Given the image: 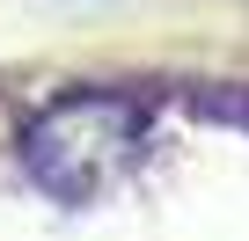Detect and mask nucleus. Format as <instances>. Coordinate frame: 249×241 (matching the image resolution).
Returning <instances> with one entry per match:
<instances>
[{
  "instance_id": "f257e3e1",
  "label": "nucleus",
  "mask_w": 249,
  "mask_h": 241,
  "mask_svg": "<svg viewBox=\"0 0 249 241\" xmlns=\"http://www.w3.org/2000/svg\"><path fill=\"white\" fill-rule=\"evenodd\" d=\"M147 110L132 95H66L22 132V168L59 205H95L140 168Z\"/></svg>"
}]
</instances>
